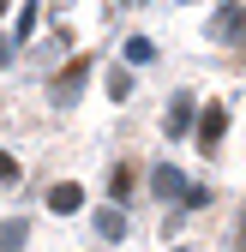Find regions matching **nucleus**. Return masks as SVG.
I'll return each instance as SVG.
<instances>
[{
	"mask_svg": "<svg viewBox=\"0 0 246 252\" xmlns=\"http://www.w3.org/2000/svg\"><path fill=\"white\" fill-rule=\"evenodd\" d=\"M210 36H216V42H240V36H246V6H240V0L216 6V18H210Z\"/></svg>",
	"mask_w": 246,
	"mask_h": 252,
	"instance_id": "1",
	"label": "nucleus"
},
{
	"mask_svg": "<svg viewBox=\"0 0 246 252\" xmlns=\"http://www.w3.org/2000/svg\"><path fill=\"white\" fill-rule=\"evenodd\" d=\"M108 96L126 102V96H132V72H108Z\"/></svg>",
	"mask_w": 246,
	"mask_h": 252,
	"instance_id": "11",
	"label": "nucleus"
},
{
	"mask_svg": "<svg viewBox=\"0 0 246 252\" xmlns=\"http://www.w3.org/2000/svg\"><path fill=\"white\" fill-rule=\"evenodd\" d=\"M0 18H6V0H0Z\"/></svg>",
	"mask_w": 246,
	"mask_h": 252,
	"instance_id": "16",
	"label": "nucleus"
},
{
	"mask_svg": "<svg viewBox=\"0 0 246 252\" xmlns=\"http://www.w3.org/2000/svg\"><path fill=\"white\" fill-rule=\"evenodd\" d=\"M30 240V222H24V216H6V222H0V252H18Z\"/></svg>",
	"mask_w": 246,
	"mask_h": 252,
	"instance_id": "7",
	"label": "nucleus"
},
{
	"mask_svg": "<svg viewBox=\"0 0 246 252\" xmlns=\"http://www.w3.org/2000/svg\"><path fill=\"white\" fill-rule=\"evenodd\" d=\"M174 252H180V246H174Z\"/></svg>",
	"mask_w": 246,
	"mask_h": 252,
	"instance_id": "18",
	"label": "nucleus"
},
{
	"mask_svg": "<svg viewBox=\"0 0 246 252\" xmlns=\"http://www.w3.org/2000/svg\"><path fill=\"white\" fill-rule=\"evenodd\" d=\"M180 204H186V210H204V204H210V192H204V186H186V198H180Z\"/></svg>",
	"mask_w": 246,
	"mask_h": 252,
	"instance_id": "14",
	"label": "nucleus"
},
{
	"mask_svg": "<svg viewBox=\"0 0 246 252\" xmlns=\"http://www.w3.org/2000/svg\"><path fill=\"white\" fill-rule=\"evenodd\" d=\"M108 192L126 198V192H132V168H108Z\"/></svg>",
	"mask_w": 246,
	"mask_h": 252,
	"instance_id": "12",
	"label": "nucleus"
},
{
	"mask_svg": "<svg viewBox=\"0 0 246 252\" xmlns=\"http://www.w3.org/2000/svg\"><path fill=\"white\" fill-rule=\"evenodd\" d=\"M186 6H192V0H186Z\"/></svg>",
	"mask_w": 246,
	"mask_h": 252,
	"instance_id": "17",
	"label": "nucleus"
},
{
	"mask_svg": "<svg viewBox=\"0 0 246 252\" xmlns=\"http://www.w3.org/2000/svg\"><path fill=\"white\" fill-rule=\"evenodd\" d=\"M12 180H18V156L0 150V186H12Z\"/></svg>",
	"mask_w": 246,
	"mask_h": 252,
	"instance_id": "13",
	"label": "nucleus"
},
{
	"mask_svg": "<svg viewBox=\"0 0 246 252\" xmlns=\"http://www.w3.org/2000/svg\"><path fill=\"white\" fill-rule=\"evenodd\" d=\"M186 126H192V96L180 90V96L168 102V138H186Z\"/></svg>",
	"mask_w": 246,
	"mask_h": 252,
	"instance_id": "6",
	"label": "nucleus"
},
{
	"mask_svg": "<svg viewBox=\"0 0 246 252\" xmlns=\"http://www.w3.org/2000/svg\"><path fill=\"white\" fill-rule=\"evenodd\" d=\"M48 210H54V216L84 210V186H78V180H54V186H48Z\"/></svg>",
	"mask_w": 246,
	"mask_h": 252,
	"instance_id": "3",
	"label": "nucleus"
},
{
	"mask_svg": "<svg viewBox=\"0 0 246 252\" xmlns=\"http://www.w3.org/2000/svg\"><path fill=\"white\" fill-rule=\"evenodd\" d=\"M222 132H228V108H216V102H210V108H204V120H198V144L210 150Z\"/></svg>",
	"mask_w": 246,
	"mask_h": 252,
	"instance_id": "5",
	"label": "nucleus"
},
{
	"mask_svg": "<svg viewBox=\"0 0 246 252\" xmlns=\"http://www.w3.org/2000/svg\"><path fill=\"white\" fill-rule=\"evenodd\" d=\"M150 192H156V198H186V174H180V168H156V174H150Z\"/></svg>",
	"mask_w": 246,
	"mask_h": 252,
	"instance_id": "4",
	"label": "nucleus"
},
{
	"mask_svg": "<svg viewBox=\"0 0 246 252\" xmlns=\"http://www.w3.org/2000/svg\"><path fill=\"white\" fill-rule=\"evenodd\" d=\"M84 72H90V60H72V66L48 84V96H54L60 108H72V102H78V90H84Z\"/></svg>",
	"mask_w": 246,
	"mask_h": 252,
	"instance_id": "2",
	"label": "nucleus"
},
{
	"mask_svg": "<svg viewBox=\"0 0 246 252\" xmlns=\"http://www.w3.org/2000/svg\"><path fill=\"white\" fill-rule=\"evenodd\" d=\"M36 12H42L36 0H24V6H18V24H12V42H24L30 30H36Z\"/></svg>",
	"mask_w": 246,
	"mask_h": 252,
	"instance_id": "9",
	"label": "nucleus"
},
{
	"mask_svg": "<svg viewBox=\"0 0 246 252\" xmlns=\"http://www.w3.org/2000/svg\"><path fill=\"white\" fill-rule=\"evenodd\" d=\"M96 234L102 240H120V234H126V216H120V210H96Z\"/></svg>",
	"mask_w": 246,
	"mask_h": 252,
	"instance_id": "8",
	"label": "nucleus"
},
{
	"mask_svg": "<svg viewBox=\"0 0 246 252\" xmlns=\"http://www.w3.org/2000/svg\"><path fill=\"white\" fill-rule=\"evenodd\" d=\"M126 60H132V66H150V60H156V42H150V36H132L126 42Z\"/></svg>",
	"mask_w": 246,
	"mask_h": 252,
	"instance_id": "10",
	"label": "nucleus"
},
{
	"mask_svg": "<svg viewBox=\"0 0 246 252\" xmlns=\"http://www.w3.org/2000/svg\"><path fill=\"white\" fill-rule=\"evenodd\" d=\"M12 54H18V42H12V36H0V66H12Z\"/></svg>",
	"mask_w": 246,
	"mask_h": 252,
	"instance_id": "15",
	"label": "nucleus"
}]
</instances>
